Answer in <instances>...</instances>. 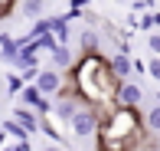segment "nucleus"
<instances>
[{
	"mask_svg": "<svg viewBox=\"0 0 160 151\" xmlns=\"http://www.w3.org/2000/svg\"><path fill=\"white\" fill-rule=\"evenodd\" d=\"M108 62H111V73L118 76L121 82L134 76V59H131L128 53H114V56H111V59H108Z\"/></svg>",
	"mask_w": 160,
	"mask_h": 151,
	"instance_id": "6e6552de",
	"label": "nucleus"
},
{
	"mask_svg": "<svg viewBox=\"0 0 160 151\" xmlns=\"http://www.w3.org/2000/svg\"><path fill=\"white\" fill-rule=\"evenodd\" d=\"M134 73L144 76V73H147V62H144V59H134Z\"/></svg>",
	"mask_w": 160,
	"mask_h": 151,
	"instance_id": "6ab92c4d",
	"label": "nucleus"
},
{
	"mask_svg": "<svg viewBox=\"0 0 160 151\" xmlns=\"http://www.w3.org/2000/svg\"><path fill=\"white\" fill-rule=\"evenodd\" d=\"M0 105H3V99H0Z\"/></svg>",
	"mask_w": 160,
	"mask_h": 151,
	"instance_id": "b1692460",
	"label": "nucleus"
},
{
	"mask_svg": "<svg viewBox=\"0 0 160 151\" xmlns=\"http://www.w3.org/2000/svg\"><path fill=\"white\" fill-rule=\"evenodd\" d=\"M42 7H46V0H17V10L23 13L26 20H39Z\"/></svg>",
	"mask_w": 160,
	"mask_h": 151,
	"instance_id": "9b49d317",
	"label": "nucleus"
},
{
	"mask_svg": "<svg viewBox=\"0 0 160 151\" xmlns=\"http://www.w3.org/2000/svg\"><path fill=\"white\" fill-rule=\"evenodd\" d=\"M0 76H3V73H0Z\"/></svg>",
	"mask_w": 160,
	"mask_h": 151,
	"instance_id": "393cba45",
	"label": "nucleus"
},
{
	"mask_svg": "<svg viewBox=\"0 0 160 151\" xmlns=\"http://www.w3.org/2000/svg\"><path fill=\"white\" fill-rule=\"evenodd\" d=\"M62 82H65V76L59 73V69H39V76H36L33 85H36V89H39L46 99H52L56 92L62 89Z\"/></svg>",
	"mask_w": 160,
	"mask_h": 151,
	"instance_id": "20e7f679",
	"label": "nucleus"
},
{
	"mask_svg": "<svg viewBox=\"0 0 160 151\" xmlns=\"http://www.w3.org/2000/svg\"><path fill=\"white\" fill-rule=\"evenodd\" d=\"M141 99H144V89H141L137 82H131V79H124V82H121V89H118V99H114V102L124 105V109H137V105H141Z\"/></svg>",
	"mask_w": 160,
	"mask_h": 151,
	"instance_id": "39448f33",
	"label": "nucleus"
},
{
	"mask_svg": "<svg viewBox=\"0 0 160 151\" xmlns=\"http://www.w3.org/2000/svg\"><path fill=\"white\" fill-rule=\"evenodd\" d=\"M49 33L65 46L69 43V17H49Z\"/></svg>",
	"mask_w": 160,
	"mask_h": 151,
	"instance_id": "9d476101",
	"label": "nucleus"
},
{
	"mask_svg": "<svg viewBox=\"0 0 160 151\" xmlns=\"http://www.w3.org/2000/svg\"><path fill=\"white\" fill-rule=\"evenodd\" d=\"M20 89H23L20 73H7V92H10V95H20Z\"/></svg>",
	"mask_w": 160,
	"mask_h": 151,
	"instance_id": "dca6fc26",
	"label": "nucleus"
},
{
	"mask_svg": "<svg viewBox=\"0 0 160 151\" xmlns=\"http://www.w3.org/2000/svg\"><path fill=\"white\" fill-rule=\"evenodd\" d=\"M20 105H26V109H33L36 115H52V102H49V99L42 95V92L36 89L33 82L20 89Z\"/></svg>",
	"mask_w": 160,
	"mask_h": 151,
	"instance_id": "7ed1b4c3",
	"label": "nucleus"
},
{
	"mask_svg": "<svg viewBox=\"0 0 160 151\" xmlns=\"http://www.w3.org/2000/svg\"><path fill=\"white\" fill-rule=\"evenodd\" d=\"M147 46H150V53H154V56H160V33H150Z\"/></svg>",
	"mask_w": 160,
	"mask_h": 151,
	"instance_id": "a211bd4d",
	"label": "nucleus"
},
{
	"mask_svg": "<svg viewBox=\"0 0 160 151\" xmlns=\"http://www.w3.org/2000/svg\"><path fill=\"white\" fill-rule=\"evenodd\" d=\"M39 132L46 135L52 145H62L65 148V135H62V128H59V121L52 118V115H39Z\"/></svg>",
	"mask_w": 160,
	"mask_h": 151,
	"instance_id": "0eeeda50",
	"label": "nucleus"
},
{
	"mask_svg": "<svg viewBox=\"0 0 160 151\" xmlns=\"http://www.w3.org/2000/svg\"><path fill=\"white\" fill-rule=\"evenodd\" d=\"M147 76L154 79V82H160V56H154V59L147 62Z\"/></svg>",
	"mask_w": 160,
	"mask_h": 151,
	"instance_id": "f3484780",
	"label": "nucleus"
},
{
	"mask_svg": "<svg viewBox=\"0 0 160 151\" xmlns=\"http://www.w3.org/2000/svg\"><path fill=\"white\" fill-rule=\"evenodd\" d=\"M46 151H65L62 145H46Z\"/></svg>",
	"mask_w": 160,
	"mask_h": 151,
	"instance_id": "4be33fe9",
	"label": "nucleus"
},
{
	"mask_svg": "<svg viewBox=\"0 0 160 151\" xmlns=\"http://www.w3.org/2000/svg\"><path fill=\"white\" fill-rule=\"evenodd\" d=\"M7 138H10V135H7L3 128H0V151H3V145H7Z\"/></svg>",
	"mask_w": 160,
	"mask_h": 151,
	"instance_id": "aec40b11",
	"label": "nucleus"
},
{
	"mask_svg": "<svg viewBox=\"0 0 160 151\" xmlns=\"http://www.w3.org/2000/svg\"><path fill=\"white\" fill-rule=\"evenodd\" d=\"M3 132L10 135V138H17V141H30V135L23 132V125H17L13 118H7V121H3Z\"/></svg>",
	"mask_w": 160,
	"mask_h": 151,
	"instance_id": "2eb2a0df",
	"label": "nucleus"
},
{
	"mask_svg": "<svg viewBox=\"0 0 160 151\" xmlns=\"http://www.w3.org/2000/svg\"><path fill=\"white\" fill-rule=\"evenodd\" d=\"M13 121H17V125H23L26 135L39 132V115H36L33 109H26V105H17V109H13Z\"/></svg>",
	"mask_w": 160,
	"mask_h": 151,
	"instance_id": "423d86ee",
	"label": "nucleus"
},
{
	"mask_svg": "<svg viewBox=\"0 0 160 151\" xmlns=\"http://www.w3.org/2000/svg\"><path fill=\"white\" fill-rule=\"evenodd\" d=\"M78 43H82V56L85 53H101V40H98L95 30H85L82 36H78Z\"/></svg>",
	"mask_w": 160,
	"mask_h": 151,
	"instance_id": "f8f14e48",
	"label": "nucleus"
},
{
	"mask_svg": "<svg viewBox=\"0 0 160 151\" xmlns=\"http://www.w3.org/2000/svg\"><path fill=\"white\" fill-rule=\"evenodd\" d=\"M98 112L92 109V105H82L75 115H72V121H69V132L75 135V138H95L98 135Z\"/></svg>",
	"mask_w": 160,
	"mask_h": 151,
	"instance_id": "f03ea898",
	"label": "nucleus"
},
{
	"mask_svg": "<svg viewBox=\"0 0 160 151\" xmlns=\"http://www.w3.org/2000/svg\"><path fill=\"white\" fill-rule=\"evenodd\" d=\"M92 0H72V7H78V10H82V7H88Z\"/></svg>",
	"mask_w": 160,
	"mask_h": 151,
	"instance_id": "412c9836",
	"label": "nucleus"
},
{
	"mask_svg": "<svg viewBox=\"0 0 160 151\" xmlns=\"http://www.w3.org/2000/svg\"><path fill=\"white\" fill-rule=\"evenodd\" d=\"M49 59H52V69H59V73H69V69H72V49L59 43V46L49 53Z\"/></svg>",
	"mask_w": 160,
	"mask_h": 151,
	"instance_id": "1a4fd4ad",
	"label": "nucleus"
},
{
	"mask_svg": "<svg viewBox=\"0 0 160 151\" xmlns=\"http://www.w3.org/2000/svg\"><path fill=\"white\" fill-rule=\"evenodd\" d=\"M72 85H75V95L82 99V105H92L98 112V121H105L108 115L118 109V89L121 79L111 73V62L101 53H85L78 56V62H72V69L65 73Z\"/></svg>",
	"mask_w": 160,
	"mask_h": 151,
	"instance_id": "f257e3e1",
	"label": "nucleus"
},
{
	"mask_svg": "<svg viewBox=\"0 0 160 151\" xmlns=\"http://www.w3.org/2000/svg\"><path fill=\"white\" fill-rule=\"evenodd\" d=\"M154 151H160V145H157V148H154Z\"/></svg>",
	"mask_w": 160,
	"mask_h": 151,
	"instance_id": "5701e85b",
	"label": "nucleus"
},
{
	"mask_svg": "<svg viewBox=\"0 0 160 151\" xmlns=\"http://www.w3.org/2000/svg\"><path fill=\"white\" fill-rule=\"evenodd\" d=\"M17 56H20V43H17V40H13V43H7V46H0V62L13 66V62H17Z\"/></svg>",
	"mask_w": 160,
	"mask_h": 151,
	"instance_id": "4468645a",
	"label": "nucleus"
},
{
	"mask_svg": "<svg viewBox=\"0 0 160 151\" xmlns=\"http://www.w3.org/2000/svg\"><path fill=\"white\" fill-rule=\"evenodd\" d=\"M144 125H147V132H150V135H160V102H157L147 115H144Z\"/></svg>",
	"mask_w": 160,
	"mask_h": 151,
	"instance_id": "ddd939ff",
	"label": "nucleus"
}]
</instances>
